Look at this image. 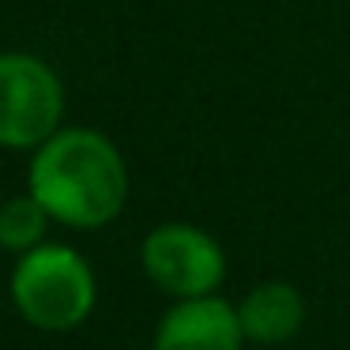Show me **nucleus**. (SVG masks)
<instances>
[{
  "instance_id": "obj_5",
  "label": "nucleus",
  "mask_w": 350,
  "mask_h": 350,
  "mask_svg": "<svg viewBox=\"0 0 350 350\" xmlns=\"http://www.w3.org/2000/svg\"><path fill=\"white\" fill-rule=\"evenodd\" d=\"M237 305L222 294L174 301L159 317L151 350H245Z\"/></svg>"
},
{
  "instance_id": "obj_7",
  "label": "nucleus",
  "mask_w": 350,
  "mask_h": 350,
  "mask_svg": "<svg viewBox=\"0 0 350 350\" xmlns=\"http://www.w3.org/2000/svg\"><path fill=\"white\" fill-rule=\"evenodd\" d=\"M49 211L38 200L27 192V196H12L0 204V249L12 252V256H23V252L46 245L49 234Z\"/></svg>"
},
{
  "instance_id": "obj_6",
  "label": "nucleus",
  "mask_w": 350,
  "mask_h": 350,
  "mask_svg": "<svg viewBox=\"0 0 350 350\" xmlns=\"http://www.w3.org/2000/svg\"><path fill=\"white\" fill-rule=\"evenodd\" d=\"M237 305V320L249 342L256 347H282L305 327L309 305L305 294L286 279H264L249 290Z\"/></svg>"
},
{
  "instance_id": "obj_2",
  "label": "nucleus",
  "mask_w": 350,
  "mask_h": 350,
  "mask_svg": "<svg viewBox=\"0 0 350 350\" xmlns=\"http://www.w3.org/2000/svg\"><path fill=\"white\" fill-rule=\"evenodd\" d=\"M8 297L34 332L68 335L91 320L98 305V275L79 249L46 241L16 256V267L8 275Z\"/></svg>"
},
{
  "instance_id": "obj_4",
  "label": "nucleus",
  "mask_w": 350,
  "mask_h": 350,
  "mask_svg": "<svg viewBox=\"0 0 350 350\" xmlns=\"http://www.w3.org/2000/svg\"><path fill=\"white\" fill-rule=\"evenodd\" d=\"M64 121V83L42 57L0 53V147L38 151Z\"/></svg>"
},
{
  "instance_id": "obj_1",
  "label": "nucleus",
  "mask_w": 350,
  "mask_h": 350,
  "mask_svg": "<svg viewBox=\"0 0 350 350\" xmlns=\"http://www.w3.org/2000/svg\"><path fill=\"white\" fill-rule=\"evenodd\" d=\"M27 192L68 230H102L129 204V162L98 129H61L31 154Z\"/></svg>"
},
{
  "instance_id": "obj_3",
  "label": "nucleus",
  "mask_w": 350,
  "mask_h": 350,
  "mask_svg": "<svg viewBox=\"0 0 350 350\" xmlns=\"http://www.w3.org/2000/svg\"><path fill=\"white\" fill-rule=\"evenodd\" d=\"M139 267L159 294L189 301L219 294L226 282V249L196 222H159L139 241Z\"/></svg>"
},
{
  "instance_id": "obj_8",
  "label": "nucleus",
  "mask_w": 350,
  "mask_h": 350,
  "mask_svg": "<svg viewBox=\"0 0 350 350\" xmlns=\"http://www.w3.org/2000/svg\"><path fill=\"white\" fill-rule=\"evenodd\" d=\"M0 204H4V200H0Z\"/></svg>"
}]
</instances>
